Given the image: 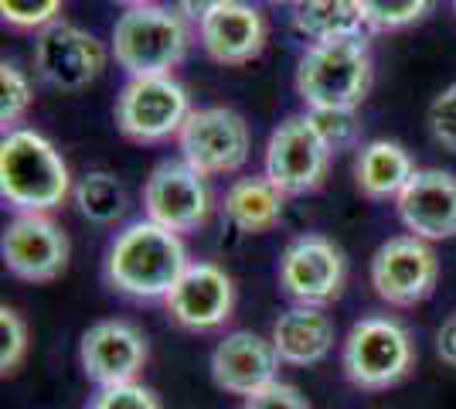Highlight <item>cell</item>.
Wrapping results in <instances>:
<instances>
[{
    "label": "cell",
    "mask_w": 456,
    "mask_h": 409,
    "mask_svg": "<svg viewBox=\"0 0 456 409\" xmlns=\"http://www.w3.org/2000/svg\"><path fill=\"white\" fill-rule=\"evenodd\" d=\"M188 263L184 235L143 215L113 235L102 259V276L110 290L130 300H164Z\"/></svg>",
    "instance_id": "6da1fadb"
},
{
    "label": "cell",
    "mask_w": 456,
    "mask_h": 409,
    "mask_svg": "<svg viewBox=\"0 0 456 409\" xmlns=\"http://www.w3.org/2000/svg\"><path fill=\"white\" fill-rule=\"evenodd\" d=\"M72 171L45 134L31 127L7 130L0 140V198L14 212L52 215L72 198Z\"/></svg>",
    "instance_id": "7a4b0ae2"
},
{
    "label": "cell",
    "mask_w": 456,
    "mask_h": 409,
    "mask_svg": "<svg viewBox=\"0 0 456 409\" xmlns=\"http://www.w3.org/2000/svg\"><path fill=\"white\" fill-rule=\"evenodd\" d=\"M375 82V59L364 38L306 45L297 61L293 89L310 113L358 110Z\"/></svg>",
    "instance_id": "3957f363"
},
{
    "label": "cell",
    "mask_w": 456,
    "mask_h": 409,
    "mask_svg": "<svg viewBox=\"0 0 456 409\" xmlns=\"http://www.w3.org/2000/svg\"><path fill=\"white\" fill-rule=\"evenodd\" d=\"M191 28L194 24L167 4L126 7L113 24L110 52L126 78L174 76V69L188 59Z\"/></svg>",
    "instance_id": "277c9868"
},
{
    "label": "cell",
    "mask_w": 456,
    "mask_h": 409,
    "mask_svg": "<svg viewBox=\"0 0 456 409\" xmlns=\"http://www.w3.org/2000/svg\"><path fill=\"white\" fill-rule=\"evenodd\" d=\"M341 369L344 379L364 392L392 389L416 369V341L399 317L368 314L344 334Z\"/></svg>",
    "instance_id": "5b68a950"
},
{
    "label": "cell",
    "mask_w": 456,
    "mask_h": 409,
    "mask_svg": "<svg viewBox=\"0 0 456 409\" xmlns=\"http://www.w3.org/2000/svg\"><path fill=\"white\" fill-rule=\"evenodd\" d=\"M188 89L174 76H134L116 96V130L130 143L177 140L191 117Z\"/></svg>",
    "instance_id": "8992f818"
},
{
    "label": "cell",
    "mask_w": 456,
    "mask_h": 409,
    "mask_svg": "<svg viewBox=\"0 0 456 409\" xmlns=\"http://www.w3.org/2000/svg\"><path fill=\"white\" fill-rule=\"evenodd\" d=\"M330 160H334V151L323 140L317 119L310 113H293L269 134L266 154H263V175L286 198L310 195L327 181Z\"/></svg>",
    "instance_id": "52a82bcc"
},
{
    "label": "cell",
    "mask_w": 456,
    "mask_h": 409,
    "mask_svg": "<svg viewBox=\"0 0 456 409\" xmlns=\"http://www.w3.org/2000/svg\"><path fill=\"white\" fill-rule=\"evenodd\" d=\"M177 147L181 157L205 177L235 175L252 154V130L246 117L228 106H201L191 110L188 123L177 134Z\"/></svg>",
    "instance_id": "ba28073f"
},
{
    "label": "cell",
    "mask_w": 456,
    "mask_h": 409,
    "mask_svg": "<svg viewBox=\"0 0 456 409\" xmlns=\"http://www.w3.org/2000/svg\"><path fill=\"white\" fill-rule=\"evenodd\" d=\"M368 280L388 307H416L436 290L439 256L433 242H426L419 235H392L371 256Z\"/></svg>",
    "instance_id": "9c48e42d"
},
{
    "label": "cell",
    "mask_w": 456,
    "mask_h": 409,
    "mask_svg": "<svg viewBox=\"0 0 456 409\" xmlns=\"http://www.w3.org/2000/svg\"><path fill=\"white\" fill-rule=\"evenodd\" d=\"M276 280L293 304L327 307L338 300L347 283V259L344 249L321 233L297 235L286 242L276 266Z\"/></svg>",
    "instance_id": "30bf717a"
},
{
    "label": "cell",
    "mask_w": 456,
    "mask_h": 409,
    "mask_svg": "<svg viewBox=\"0 0 456 409\" xmlns=\"http://www.w3.org/2000/svg\"><path fill=\"white\" fill-rule=\"evenodd\" d=\"M110 48L95 38L93 31L55 20L52 28L38 31L31 61H35V76L61 93H78L86 86H93L95 78L106 72Z\"/></svg>",
    "instance_id": "8fae6325"
},
{
    "label": "cell",
    "mask_w": 456,
    "mask_h": 409,
    "mask_svg": "<svg viewBox=\"0 0 456 409\" xmlns=\"http://www.w3.org/2000/svg\"><path fill=\"white\" fill-rule=\"evenodd\" d=\"M0 256L11 276L24 283H52L69 266L72 242L52 215L14 212L0 235Z\"/></svg>",
    "instance_id": "7c38bea8"
},
{
    "label": "cell",
    "mask_w": 456,
    "mask_h": 409,
    "mask_svg": "<svg viewBox=\"0 0 456 409\" xmlns=\"http://www.w3.org/2000/svg\"><path fill=\"white\" fill-rule=\"evenodd\" d=\"M211 209L215 198L208 177L194 171L184 157L160 160L143 181V215L174 233H198L211 218Z\"/></svg>",
    "instance_id": "4fadbf2b"
},
{
    "label": "cell",
    "mask_w": 456,
    "mask_h": 409,
    "mask_svg": "<svg viewBox=\"0 0 456 409\" xmlns=\"http://www.w3.org/2000/svg\"><path fill=\"white\" fill-rule=\"evenodd\" d=\"M147 358H151L147 334L123 317L95 321L78 341V365L95 389L136 382L140 372L147 369Z\"/></svg>",
    "instance_id": "5bb4252c"
},
{
    "label": "cell",
    "mask_w": 456,
    "mask_h": 409,
    "mask_svg": "<svg viewBox=\"0 0 456 409\" xmlns=\"http://www.w3.org/2000/svg\"><path fill=\"white\" fill-rule=\"evenodd\" d=\"M164 307L174 324L184 331H218L232 321L235 311V280L218 263L191 259L174 290L164 297Z\"/></svg>",
    "instance_id": "9a60e30c"
},
{
    "label": "cell",
    "mask_w": 456,
    "mask_h": 409,
    "mask_svg": "<svg viewBox=\"0 0 456 409\" xmlns=\"http://www.w3.org/2000/svg\"><path fill=\"white\" fill-rule=\"evenodd\" d=\"M280 351L273 338L256 331H232L211 348V382L228 396H256L280 379Z\"/></svg>",
    "instance_id": "2e32d148"
},
{
    "label": "cell",
    "mask_w": 456,
    "mask_h": 409,
    "mask_svg": "<svg viewBox=\"0 0 456 409\" xmlns=\"http://www.w3.org/2000/svg\"><path fill=\"white\" fill-rule=\"evenodd\" d=\"M395 212L405 233L426 242L456 235V175L443 168H416L395 198Z\"/></svg>",
    "instance_id": "e0dca14e"
},
{
    "label": "cell",
    "mask_w": 456,
    "mask_h": 409,
    "mask_svg": "<svg viewBox=\"0 0 456 409\" xmlns=\"http://www.w3.org/2000/svg\"><path fill=\"white\" fill-rule=\"evenodd\" d=\"M198 41L205 55L218 65H248L263 55L269 41V24L256 4L225 0L218 11H211L198 24Z\"/></svg>",
    "instance_id": "ac0fdd59"
},
{
    "label": "cell",
    "mask_w": 456,
    "mask_h": 409,
    "mask_svg": "<svg viewBox=\"0 0 456 409\" xmlns=\"http://www.w3.org/2000/svg\"><path fill=\"white\" fill-rule=\"evenodd\" d=\"M269 338H273V345L280 351L283 365L306 369V365L323 362V358L334 351L338 328H334V317L323 311V307L293 304V307H286V311L273 321Z\"/></svg>",
    "instance_id": "d6986e66"
},
{
    "label": "cell",
    "mask_w": 456,
    "mask_h": 409,
    "mask_svg": "<svg viewBox=\"0 0 456 409\" xmlns=\"http://www.w3.org/2000/svg\"><path fill=\"white\" fill-rule=\"evenodd\" d=\"M286 195L266 175L235 177L222 198V215L232 229L246 235L273 233L283 222Z\"/></svg>",
    "instance_id": "ffe728a7"
},
{
    "label": "cell",
    "mask_w": 456,
    "mask_h": 409,
    "mask_svg": "<svg viewBox=\"0 0 456 409\" xmlns=\"http://www.w3.org/2000/svg\"><path fill=\"white\" fill-rule=\"evenodd\" d=\"M416 175V160L399 140H368L354 157V184L371 201L399 198V192Z\"/></svg>",
    "instance_id": "44dd1931"
},
{
    "label": "cell",
    "mask_w": 456,
    "mask_h": 409,
    "mask_svg": "<svg viewBox=\"0 0 456 409\" xmlns=\"http://www.w3.org/2000/svg\"><path fill=\"white\" fill-rule=\"evenodd\" d=\"M289 18H293L297 35L310 45L364 38L368 31L358 0H297Z\"/></svg>",
    "instance_id": "7402d4cb"
},
{
    "label": "cell",
    "mask_w": 456,
    "mask_h": 409,
    "mask_svg": "<svg viewBox=\"0 0 456 409\" xmlns=\"http://www.w3.org/2000/svg\"><path fill=\"white\" fill-rule=\"evenodd\" d=\"M78 215L93 225H116L126 209H130V192L113 171H89L76 181L72 188Z\"/></svg>",
    "instance_id": "603a6c76"
},
{
    "label": "cell",
    "mask_w": 456,
    "mask_h": 409,
    "mask_svg": "<svg viewBox=\"0 0 456 409\" xmlns=\"http://www.w3.org/2000/svg\"><path fill=\"white\" fill-rule=\"evenodd\" d=\"M31 106H35V86H31L28 72L14 61H4L0 65V123H4V134L18 130L24 117L31 113Z\"/></svg>",
    "instance_id": "cb8c5ba5"
},
{
    "label": "cell",
    "mask_w": 456,
    "mask_h": 409,
    "mask_svg": "<svg viewBox=\"0 0 456 409\" xmlns=\"http://www.w3.org/2000/svg\"><path fill=\"white\" fill-rule=\"evenodd\" d=\"M368 31H405L429 14L433 0H358Z\"/></svg>",
    "instance_id": "d4e9b609"
},
{
    "label": "cell",
    "mask_w": 456,
    "mask_h": 409,
    "mask_svg": "<svg viewBox=\"0 0 456 409\" xmlns=\"http://www.w3.org/2000/svg\"><path fill=\"white\" fill-rule=\"evenodd\" d=\"M28 348H31L28 321L20 317L18 307L4 304L0 307V372L14 375L20 369V362L28 358Z\"/></svg>",
    "instance_id": "484cf974"
},
{
    "label": "cell",
    "mask_w": 456,
    "mask_h": 409,
    "mask_svg": "<svg viewBox=\"0 0 456 409\" xmlns=\"http://www.w3.org/2000/svg\"><path fill=\"white\" fill-rule=\"evenodd\" d=\"M61 4L65 0H0V18L18 31H45L58 20Z\"/></svg>",
    "instance_id": "4316f807"
},
{
    "label": "cell",
    "mask_w": 456,
    "mask_h": 409,
    "mask_svg": "<svg viewBox=\"0 0 456 409\" xmlns=\"http://www.w3.org/2000/svg\"><path fill=\"white\" fill-rule=\"evenodd\" d=\"M310 113V110H306ZM321 127L323 140L330 143L334 154L341 151H358L362 143V123H358V110H321V113H310Z\"/></svg>",
    "instance_id": "83f0119b"
},
{
    "label": "cell",
    "mask_w": 456,
    "mask_h": 409,
    "mask_svg": "<svg viewBox=\"0 0 456 409\" xmlns=\"http://www.w3.org/2000/svg\"><path fill=\"white\" fill-rule=\"evenodd\" d=\"M86 409H164V403H160V396L151 386H143L136 379V382H119V386L95 389V396L89 399Z\"/></svg>",
    "instance_id": "f1b7e54d"
},
{
    "label": "cell",
    "mask_w": 456,
    "mask_h": 409,
    "mask_svg": "<svg viewBox=\"0 0 456 409\" xmlns=\"http://www.w3.org/2000/svg\"><path fill=\"white\" fill-rule=\"evenodd\" d=\"M426 127L433 143L456 154V82H450L443 93L433 96L429 110H426Z\"/></svg>",
    "instance_id": "f546056e"
},
{
    "label": "cell",
    "mask_w": 456,
    "mask_h": 409,
    "mask_svg": "<svg viewBox=\"0 0 456 409\" xmlns=\"http://www.w3.org/2000/svg\"><path fill=\"white\" fill-rule=\"evenodd\" d=\"M242 409H310L306 403V396L297 386H289V382H273L266 389H259L256 396H248L242 399Z\"/></svg>",
    "instance_id": "4dcf8cb0"
},
{
    "label": "cell",
    "mask_w": 456,
    "mask_h": 409,
    "mask_svg": "<svg viewBox=\"0 0 456 409\" xmlns=\"http://www.w3.org/2000/svg\"><path fill=\"white\" fill-rule=\"evenodd\" d=\"M436 355L450 365V369H456V311L439 324L436 331Z\"/></svg>",
    "instance_id": "1f68e13d"
},
{
    "label": "cell",
    "mask_w": 456,
    "mask_h": 409,
    "mask_svg": "<svg viewBox=\"0 0 456 409\" xmlns=\"http://www.w3.org/2000/svg\"><path fill=\"white\" fill-rule=\"evenodd\" d=\"M222 4H225V0H174V7H177V11H181L194 28L208 18L211 11H218Z\"/></svg>",
    "instance_id": "d6a6232c"
},
{
    "label": "cell",
    "mask_w": 456,
    "mask_h": 409,
    "mask_svg": "<svg viewBox=\"0 0 456 409\" xmlns=\"http://www.w3.org/2000/svg\"><path fill=\"white\" fill-rule=\"evenodd\" d=\"M119 7H143V4H157V0H113Z\"/></svg>",
    "instance_id": "836d02e7"
},
{
    "label": "cell",
    "mask_w": 456,
    "mask_h": 409,
    "mask_svg": "<svg viewBox=\"0 0 456 409\" xmlns=\"http://www.w3.org/2000/svg\"><path fill=\"white\" fill-rule=\"evenodd\" d=\"M269 4H289V7H293V4H297V0H269Z\"/></svg>",
    "instance_id": "e575fe53"
},
{
    "label": "cell",
    "mask_w": 456,
    "mask_h": 409,
    "mask_svg": "<svg viewBox=\"0 0 456 409\" xmlns=\"http://www.w3.org/2000/svg\"><path fill=\"white\" fill-rule=\"evenodd\" d=\"M453 18H456V0H453Z\"/></svg>",
    "instance_id": "d590c367"
}]
</instances>
